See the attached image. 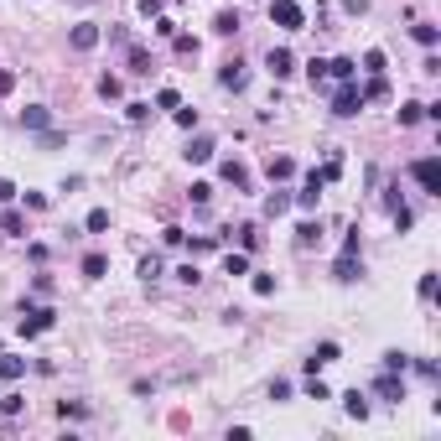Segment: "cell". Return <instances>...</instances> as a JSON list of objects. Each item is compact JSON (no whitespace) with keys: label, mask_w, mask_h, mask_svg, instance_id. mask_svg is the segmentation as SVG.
Returning a JSON list of instances; mask_svg holds the SVG:
<instances>
[{"label":"cell","mask_w":441,"mask_h":441,"mask_svg":"<svg viewBox=\"0 0 441 441\" xmlns=\"http://www.w3.org/2000/svg\"><path fill=\"white\" fill-rule=\"evenodd\" d=\"M363 104H369V99H363L359 78H348V83H337V89H332V115H337V120H353Z\"/></svg>","instance_id":"obj_1"},{"label":"cell","mask_w":441,"mask_h":441,"mask_svg":"<svg viewBox=\"0 0 441 441\" xmlns=\"http://www.w3.org/2000/svg\"><path fill=\"white\" fill-rule=\"evenodd\" d=\"M270 21H275V26H286V32H302V26H306L302 0H270Z\"/></svg>","instance_id":"obj_2"},{"label":"cell","mask_w":441,"mask_h":441,"mask_svg":"<svg viewBox=\"0 0 441 441\" xmlns=\"http://www.w3.org/2000/svg\"><path fill=\"white\" fill-rule=\"evenodd\" d=\"M410 177L420 182V192H436V198H441V161H436V156H420V161L410 166Z\"/></svg>","instance_id":"obj_3"},{"label":"cell","mask_w":441,"mask_h":441,"mask_svg":"<svg viewBox=\"0 0 441 441\" xmlns=\"http://www.w3.org/2000/svg\"><path fill=\"white\" fill-rule=\"evenodd\" d=\"M47 327H58V312H52V306H26L21 337H36V332H47Z\"/></svg>","instance_id":"obj_4"},{"label":"cell","mask_w":441,"mask_h":441,"mask_svg":"<svg viewBox=\"0 0 441 441\" xmlns=\"http://www.w3.org/2000/svg\"><path fill=\"white\" fill-rule=\"evenodd\" d=\"M374 395L389 400V405H400V400H405V374H389V369H384L379 379H374Z\"/></svg>","instance_id":"obj_5"},{"label":"cell","mask_w":441,"mask_h":441,"mask_svg":"<svg viewBox=\"0 0 441 441\" xmlns=\"http://www.w3.org/2000/svg\"><path fill=\"white\" fill-rule=\"evenodd\" d=\"M68 42H73V52H93V47L104 42V32H99L93 21H78V26L68 32Z\"/></svg>","instance_id":"obj_6"},{"label":"cell","mask_w":441,"mask_h":441,"mask_svg":"<svg viewBox=\"0 0 441 441\" xmlns=\"http://www.w3.org/2000/svg\"><path fill=\"white\" fill-rule=\"evenodd\" d=\"M359 275H363V260L359 255H337L332 260V280H337V286H353Z\"/></svg>","instance_id":"obj_7"},{"label":"cell","mask_w":441,"mask_h":441,"mask_svg":"<svg viewBox=\"0 0 441 441\" xmlns=\"http://www.w3.org/2000/svg\"><path fill=\"white\" fill-rule=\"evenodd\" d=\"M218 83H223V89H234V93H239L244 83H249V68H244L239 58H229V63H223V68H218Z\"/></svg>","instance_id":"obj_8"},{"label":"cell","mask_w":441,"mask_h":441,"mask_svg":"<svg viewBox=\"0 0 441 441\" xmlns=\"http://www.w3.org/2000/svg\"><path fill=\"white\" fill-rule=\"evenodd\" d=\"M265 68H270V78H291V73H296V58H291L286 47H270Z\"/></svg>","instance_id":"obj_9"},{"label":"cell","mask_w":441,"mask_h":441,"mask_svg":"<svg viewBox=\"0 0 441 441\" xmlns=\"http://www.w3.org/2000/svg\"><path fill=\"white\" fill-rule=\"evenodd\" d=\"M213 151H218V146H213V135H192V140H187V161H192V166L213 161Z\"/></svg>","instance_id":"obj_10"},{"label":"cell","mask_w":441,"mask_h":441,"mask_svg":"<svg viewBox=\"0 0 441 441\" xmlns=\"http://www.w3.org/2000/svg\"><path fill=\"white\" fill-rule=\"evenodd\" d=\"M337 353H343L337 343H317V348H312V359H306V374H317L322 363H337Z\"/></svg>","instance_id":"obj_11"},{"label":"cell","mask_w":441,"mask_h":441,"mask_svg":"<svg viewBox=\"0 0 441 441\" xmlns=\"http://www.w3.org/2000/svg\"><path fill=\"white\" fill-rule=\"evenodd\" d=\"M218 177H223L229 187H239V192H249V172H244L239 161H223V166H218Z\"/></svg>","instance_id":"obj_12"},{"label":"cell","mask_w":441,"mask_h":441,"mask_svg":"<svg viewBox=\"0 0 441 441\" xmlns=\"http://www.w3.org/2000/svg\"><path fill=\"white\" fill-rule=\"evenodd\" d=\"M327 78H337V83L359 78V63H353V58H332V63H327Z\"/></svg>","instance_id":"obj_13"},{"label":"cell","mask_w":441,"mask_h":441,"mask_svg":"<svg viewBox=\"0 0 441 441\" xmlns=\"http://www.w3.org/2000/svg\"><path fill=\"white\" fill-rule=\"evenodd\" d=\"M0 234H11V239H26V218L16 208H5L0 213Z\"/></svg>","instance_id":"obj_14"},{"label":"cell","mask_w":441,"mask_h":441,"mask_svg":"<svg viewBox=\"0 0 441 441\" xmlns=\"http://www.w3.org/2000/svg\"><path fill=\"white\" fill-rule=\"evenodd\" d=\"M21 125H26V130H47V125H52V115H47L42 104H26V109H21Z\"/></svg>","instance_id":"obj_15"},{"label":"cell","mask_w":441,"mask_h":441,"mask_svg":"<svg viewBox=\"0 0 441 441\" xmlns=\"http://www.w3.org/2000/svg\"><path fill=\"white\" fill-rule=\"evenodd\" d=\"M296 177V161L291 156H270V182H291Z\"/></svg>","instance_id":"obj_16"},{"label":"cell","mask_w":441,"mask_h":441,"mask_svg":"<svg viewBox=\"0 0 441 441\" xmlns=\"http://www.w3.org/2000/svg\"><path fill=\"white\" fill-rule=\"evenodd\" d=\"M78 270H83V280H104L109 260H104V255H83V265H78Z\"/></svg>","instance_id":"obj_17"},{"label":"cell","mask_w":441,"mask_h":441,"mask_svg":"<svg viewBox=\"0 0 441 441\" xmlns=\"http://www.w3.org/2000/svg\"><path fill=\"white\" fill-rule=\"evenodd\" d=\"M343 410H348L353 420H369V400H363L359 389H348V395H343Z\"/></svg>","instance_id":"obj_18"},{"label":"cell","mask_w":441,"mask_h":441,"mask_svg":"<svg viewBox=\"0 0 441 441\" xmlns=\"http://www.w3.org/2000/svg\"><path fill=\"white\" fill-rule=\"evenodd\" d=\"M130 73H135V78H151V52H146V47H130Z\"/></svg>","instance_id":"obj_19"},{"label":"cell","mask_w":441,"mask_h":441,"mask_svg":"<svg viewBox=\"0 0 441 441\" xmlns=\"http://www.w3.org/2000/svg\"><path fill=\"white\" fill-rule=\"evenodd\" d=\"M21 374H26V359H5V353H0V384L21 379Z\"/></svg>","instance_id":"obj_20"},{"label":"cell","mask_w":441,"mask_h":441,"mask_svg":"<svg viewBox=\"0 0 441 441\" xmlns=\"http://www.w3.org/2000/svg\"><path fill=\"white\" fill-rule=\"evenodd\" d=\"M317 239H322V223H317V218H306L302 229H296V244H302V249H312Z\"/></svg>","instance_id":"obj_21"},{"label":"cell","mask_w":441,"mask_h":441,"mask_svg":"<svg viewBox=\"0 0 441 441\" xmlns=\"http://www.w3.org/2000/svg\"><path fill=\"white\" fill-rule=\"evenodd\" d=\"M363 99H389V83H384V73H369V83H363Z\"/></svg>","instance_id":"obj_22"},{"label":"cell","mask_w":441,"mask_h":441,"mask_svg":"<svg viewBox=\"0 0 441 441\" xmlns=\"http://www.w3.org/2000/svg\"><path fill=\"white\" fill-rule=\"evenodd\" d=\"M420 120H426V104L405 99V104H400V125H420Z\"/></svg>","instance_id":"obj_23"},{"label":"cell","mask_w":441,"mask_h":441,"mask_svg":"<svg viewBox=\"0 0 441 441\" xmlns=\"http://www.w3.org/2000/svg\"><path fill=\"white\" fill-rule=\"evenodd\" d=\"M213 32H218V36H234V32H239V16H234V11H218V16H213Z\"/></svg>","instance_id":"obj_24"},{"label":"cell","mask_w":441,"mask_h":441,"mask_svg":"<svg viewBox=\"0 0 441 441\" xmlns=\"http://www.w3.org/2000/svg\"><path fill=\"white\" fill-rule=\"evenodd\" d=\"M172 47H177V58H198V36H187V32H177Z\"/></svg>","instance_id":"obj_25"},{"label":"cell","mask_w":441,"mask_h":441,"mask_svg":"<svg viewBox=\"0 0 441 441\" xmlns=\"http://www.w3.org/2000/svg\"><path fill=\"white\" fill-rule=\"evenodd\" d=\"M161 275H166V265H161L156 255H146V260H140V280H161Z\"/></svg>","instance_id":"obj_26"},{"label":"cell","mask_w":441,"mask_h":441,"mask_svg":"<svg viewBox=\"0 0 441 441\" xmlns=\"http://www.w3.org/2000/svg\"><path fill=\"white\" fill-rule=\"evenodd\" d=\"M223 275H249V255H223Z\"/></svg>","instance_id":"obj_27"},{"label":"cell","mask_w":441,"mask_h":441,"mask_svg":"<svg viewBox=\"0 0 441 441\" xmlns=\"http://www.w3.org/2000/svg\"><path fill=\"white\" fill-rule=\"evenodd\" d=\"M384 369H389V374H405V369H410V353L389 348V353H384Z\"/></svg>","instance_id":"obj_28"},{"label":"cell","mask_w":441,"mask_h":441,"mask_svg":"<svg viewBox=\"0 0 441 441\" xmlns=\"http://www.w3.org/2000/svg\"><path fill=\"white\" fill-rule=\"evenodd\" d=\"M410 36H416L420 47H436V42H441V32H436V26H426V21H420V26H410Z\"/></svg>","instance_id":"obj_29"},{"label":"cell","mask_w":441,"mask_h":441,"mask_svg":"<svg viewBox=\"0 0 441 441\" xmlns=\"http://www.w3.org/2000/svg\"><path fill=\"white\" fill-rule=\"evenodd\" d=\"M83 229H89V234H104L109 229V208H93L89 218H83Z\"/></svg>","instance_id":"obj_30"},{"label":"cell","mask_w":441,"mask_h":441,"mask_svg":"<svg viewBox=\"0 0 441 441\" xmlns=\"http://www.w3.org/2000/svg\"><path fill=\"white\" fill-rule=\"evenodd\" d=\"M286 208H291V192H270V198H265V213H270V218H280Z\"/></svg>","instance_id":"obj_31"},{"label":"cell","mask_w":441,"mask_h":441,"mask_svg":"<svg viewBox=\"0 0 441 441\" xmlns=\"http://www.w3.org/2000/svg\"><path fill=\"white\" fill-rule=\"evenodd\" d=\"M239 244H244V255H255V249H260V229H255V223H244V229H239Z\"/></svg>","instance_id":"obj_32"},{"label":"cell","mask_w":441,"mask_h":441,"mask_svg":"<svg viewBox=\"0 0 441 441\" xmlns=\"http://www.w3.org/2000/svg\"><path fill=\"white\" fill-rule=\"evenodd\" d=\"M172 120H177L182 130H198V109H182V104H177V109H172Z\"/></svg>","instance_id":"obj_33"},{"label":"cell","mask_w":441,"mask_h":441,"mask_svg":"<svg viewBox=\"0 0 441 441\" xmlns=\"http://www.w3.org/2000/svg\"><path fill=\"white\" fill-rule=\"evenodd\" d=\"M177 104H182V93H177V89H156V109H177Z\"/></svg>","instance_id":"obj_34"},{"label":"cell","mask_w":441,"mask_h":441,"mask_svg":"<svg viewBox=\"0 0 441 441\" xmlns=\"http://www.w3.org/2000/svg\"><path fill=\"white\" fill-rule=\"evenodd\" d=\"M363 73H384V52H379V47H369V52H363Z\"/></svg>","instance_id":"obj_35"},{"label":"cell","mask_w":441,"mask_h":441,"mask_svg":"<svg viewBox=\"0 0 441 441\" xmlns=\"http://www.w3.org/2000/svg\"><path fill=\"white\" fill-rule=\"evenodd\" d=\"M306 78L322 89V83H327V63H322V58H312V63H306Z\"/></svg>","instance_id":"obj_36"},{"label":"cell","mask_w":441,"mask_h":441,"mask_svg":"<svg viewBox=\"0 0 441 441\" xmlns=\"http://www.w3.org/2000/svg\"><path fill=\"white\" fill-rule=\"evenodd\" d=\"M343 177V156H327V166H322V182H337Z\"/></svg>","instance_id":"obj_37"},{"label":"cell","mask_w":441,"mask_h":441,"mask_svg":"<svg viewBox=\"0 0 441 441\" xmlns=\"http://www.w3.org/2000/svg\"><path fill=\"white\" fill-rule=\"evenodd\" d=\"M416 296H420V302H431V296H436V275H420L416 280Z\"/></svg>","instance_id":"obj_38"},{"label":"cell","mask_w":441,"mask_h":441,"mask_svg":"<svg viewBox=\"0 0 441 441\" xmlns=\"http://www.w3.org/2000/svg\"><path fill=\"white\" fill-rule=\"evenodd\" d=\"M306 400H332V389H327V384L312 374V384H306Z\"/></svg>","instance_id":"obj_39"},{"label":"cell","mask_w":441,"mask_h":441,"mask_svg":"<svg viewBox=\"0 0 441 441\" xmlns=\"http://www.w3.org/2000/svg\"><path fill=\"white\" fill-rule=\"evenodd\" d=\"M125 115L135 120V125H146V120H151V104H140V99H135V104H125Z\"/></svg>","instance_id":"obj_40"},{"label":"cell","mask_w":441,"mask_h":441,"mask_svg":"<svg viewBox=\"0 0 441 441\" xmlns=\"http://www.w3.org/2000/svg\"><path fill=\"white\" fill-rule=\"evenodd\" d=\"M99 93H104V99H120V78H115V73H104V78H99Z\"/></svg>","instance_id":"obj_41"},{"label":"cell","mask_w":441,"mask_h":441,"mask_svg":"<svg viewBox=\"0 0 441 441\" xmlns=\"http://www.w3.org/2000/svg\"><path fill=\"white\" fill-rule=\"evenodd\" d=\"M21 405H26L21 395H5V400H0V416H21Z\"/></svg>","instance_id":"obj_42"},{"label":"cell","mask_w":441,"mask_h":441,"mask_svg":"<svg viewBox=\"0 0 441 441\" xmlns=\"http://www.w3.org/2000/svg\"><path fill=\"white\" fill-rule=\"evenodd\" d=\"M255 296H275V275H255Z\"/></svg>","instance_id":"obj_43"},{"label":"cell","mask_w":441,"mask_h":441,"mask_svg":"<svg viewBox=\"0 0 441 441\" xmlns=\"http://www.w3.org/2000/svg\"><path fill=\"white\" fill-rule=\"evenodd\" d=\"M177 280H182V286H198L203 275H198V265H182V270H177Z\"/></svg>","instance_id":"obj_44"},{"label":"cell","mask_w":441,"mask_h":441,"mask_svg":"<svg viewBox=\"0 0 441 441\" xmlns=\"http://www.w3.org/2000/svg\"><path fill=\"white\" fill-rule=\"evenodd\" d=\"M58 416H63V420H68V416H83V405H78V400H58Z\"/></svg>","instance_id":"obj_45"},{"label":"cell","mask_w":441,"mask_h":441,"mask_svg":"<svg viewBox=\"0 0 441 441\" xmlns=\"http://www.w3.org/2000/svg\"><path fill=\"white\" fill-rule=\"evenodd\" d=\"M156 36H177V21H172V16H156Z\"/></svg>","instance_id":"obj_46"},{"label":"cell","mask_w":441,"mask_h":441,"mask_svg":"<svg viewBox=\"0 0 441 441\" xmlns=\"http://www.w3.org/2000/svg\"><path fill=\"white\" fill-rule=\"evenodd\" d=\"M270 400H291V379H275V384H270Z\"/></svg>","instance_id":"obj_47"},{"label":"cell","mask_w":441,"mask_h":441,"mask_svg":"<svg viewBox=\"0 0 441 441\" xmlns=\"http://www.w3.org/2000/svg\"><path fill=\"white\" fill-rule=\"evenodd\" d=\"M140 5V16H161V0H135Z\"/></svg>","instance_id":"obj_48"},{"label":"cell","mask_w":441,"mask_h":441,"mask_svg":"<svg viewBox=\"0 0 441 441\" xmlns=\"http://www.w3.org/2000/svg\"><path fill=\"white\" fill-rule=\"evenodd\" d=\"M343 11H348V16H363V11H369V0H343Z\"/></svg>","instance_id":"obj_49"},{"label":"cell","mask_w":441,"mask_h":441,"mask_svg":"<svg viewBox=\"0 0 441 441\" xmlns=\"http://www.w3.org/2000/svg\"><path fill=\"white\" fill-rule=\"evenodd\" d=\"M16 89V73H5V68H0V93H11Z\"/></svg>","instance_id":"obj_50"},{"label":"cell","mask_w":441,"mask_h":441,"mask_svg":"<svg viewBox=\"0 0 441 441\" xmlns=\"http://www.w3.org/2000/svg\"><path fill=\"white\" fill-rule=\"evenodd\" d=\"M11 198H16V187L5 182V177H0V203H11Z\"/></svg>","instance_id":"obj_51"}]
</instances>
